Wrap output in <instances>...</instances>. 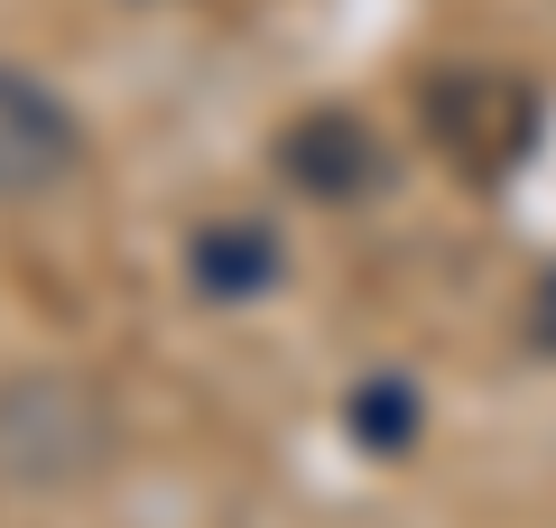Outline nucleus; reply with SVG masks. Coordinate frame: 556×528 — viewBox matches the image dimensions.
I'll use <instances>...</instances> for the list:
<instances>
[{
	"instance_id": "f257e3e1",
	"label": "nucleus",
	"mask_w": 556,
	"mask_h": 528,
	"mask_svg": "<svg viewBox=\"0 0 556 528\" xmlns=\"http://www.w3.org/2000/svg\"><path fill=\"white\" fill-rule=\"evenodd\" d=\"M112 454V417L84 380H10L0 390V473L10 482H75Z\"/></svg>"
},
{
	"instance_id": "f03ea898",
	"label": "nucleus",
	"mask_w": 556,
	"mask_h": 528,
	"mask_svg": "<svg viewBox=\"0 0 556 528\" xmlns=\"http://www.w3.org/2000/svg\"><path fill=\"white\" fill-rule=\"evenodd\" d=\"M427 130H437L445 158H464L473 176H501L529 158L538 139V102L519 75H501V65H445L437 84H427Z\"/></svg>"
},
{
	"instance_id": "7ed1b4c3",
	"label": "nucleus",
	"mask_w": 556,
	"mask_h": 528,
	"mask_svg": "<svg viewBox=\"0 0 556 528\" xmlns=\"http://www.w3.org/2000/svg\"><path fill=\"white\" fill-rule=\"evenodd\" d=\"M75 158H84V121L38 75L0 65V204L47 196L56 176H75Z\"/></svg>"
},
{
	"instance_id": "20e7f679",
	"label": "nucleus",
	"mask_w": 556,
	"mask_h": 528,
	"mask_svg": "<svg viewBox=\"0 0 556 528\" xmlns=\"http://www.w3.org/2000/svg\"><path fill=\"white\" fill-rule=\"evenodd\" d=\"M278 176H288L298 196H325V204L380 186V139H371V121H353V112H306L298 130L278 139Z\"/></svg>"
},
{
	"instance_id": "39448f33",
	"label": "nucleus",
	"mask_w": 556,
	"mask_h": 528,
	"mask_svg": "<svg viewBox=\"0 0 556 528\" xmlns=\"http://www.w3.org/2000/svg\"><path fill=\"white\" fill-rule=\"evenodd\" d=\"M186 269H195V288L214 297V306H241V297H269V288H278L288 251H278L269 223L232 214V223H204V232L186 241Z\"/></svg>"
},
{
	"instance_id": "423d86ee",
	"label": "nucleus",
	"mask_w": 556,
	"mask_h": 528,
	"mask_svg": "<svg viewBox=\"0 0 556 528\" xmlns=\"http://www.w3.org/2000/svg\"><path fill=\"white\" fill-rule=\"evenodd\" d=\"M353 427H362V445H380V454H408L417 445V390L399 372H371L353 390Z\"/></svg>"
},
{
	"instance_id": "0eeeda50",
	"label": "nucleus",
	"mask_w": 556,
	"mask_h": 528,
	"mask_svg": "<svg viewBox=\"0 0 556 528\" xmlns=\"http://www.w3.org/2000/svg\"><path fill=\"white\" fill-rule=\"evenodd\" d=\"M529 334H538V343L556 352V269L538 278V297H529Z\"/></svg>"
}]
</instances>
